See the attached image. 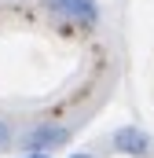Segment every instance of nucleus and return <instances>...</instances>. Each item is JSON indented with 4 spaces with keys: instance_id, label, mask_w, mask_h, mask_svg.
<instances>
[{
    "instance_id": "nucleus-1",
    "label": "nucleus",
    "mask_w": 154,
    "mask_h": 158,
    "mask_svg": "<svg viewBox=\"0 0 154 158\" xmlns=\"http://www.w3.org/2000/svg\"><path fill=\"white\" fill-rule=\"evenodd\" d=\"M18 143H22L26 155H51L55 147H66L70 143V129L59 125V121H40V125H33V129L22 132Z\"/></svg>"
},
{
    "instance_id": "nucleus-2",
    "label": "nucleus",
    "mask_w": 154,
    "mask_h": 158,
    "mask_svg": "<svg viewBox=\"0 0 154 158\" xmlns=\"http://www.w3.org/2000/svg\"><path fill=\"white\" fill-rule=\"evenodd\" d=\"M48 11L70 26H95L99 22V4L95 0H48Z\"/></svg>"
},
{
    "instance_id": "nucleus-3",
    "label": "nucleus",
    "mask_w": 154,
    "mask_h": 158,
    "mask_svg": "<svg viewBox=\"0 0 154 158\" xmlns=\"http://www.w3.org/2000/svg\"><path fill=\"white\" fill-rule=\"evenodd\" d=\"M110 143H114L117 155H128V158H147L154 151V140L143 129H136V125H121L114 136H110Z\"/></svg>"
},
{
    "instance_id": "nucleus-4",
    "label": "nucleus",
    "mask_w": 154,
    "mask_h": 158,
    "mask_svg": "<svg viewBox=\"0 0 154 158\" xmlns=\"http://www.w3.org/2000/svg\"><path fill=\"white\" fill-rule=\"evenodd\" d=\"M4 147H11V125L0 118V151H4Z\"/></svg>"
},
{
    "instance_id": "nucleus-5",
    "label": "nucleus",
    "mask_w": 154,
    "mask_h": 158,
    "mask_svg": "<svg viewBox=\"0 0 154 158\" xmlns=\"http://www.w3.org/2000/svg\"><path fill=\"white\" fill-rule=\"evenodd\" d=\"M70 158H95V155H88V151H77V155H70Z\"/></svg>"
},
{
    "instance_id": "nucleus-6",
    "label": "nucleus",
    "mask_w": 154,
    "mask_h": 158,
    "mask_svg": "<svg viewBox=\"0 0 154 158\" xmlns=\"http://www.w3.org/2000/svg\"><path fill=\"white\" fill-rule=\"evenodd\" d=\"M22 158H51V155H22Z\"/></svg>"
}]
</instances>
